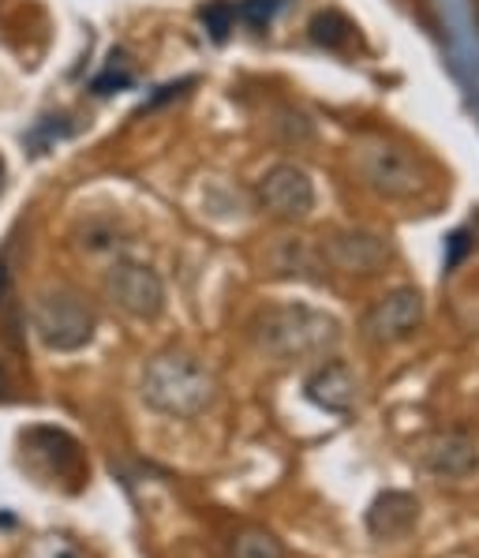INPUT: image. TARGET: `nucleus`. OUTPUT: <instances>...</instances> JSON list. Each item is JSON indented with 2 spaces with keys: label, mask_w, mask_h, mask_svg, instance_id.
<instances>
[{
  "label": "nucleus",
  "mask_w": 479,
  "mask_h": 558,
  "mask_svg": "<svg viewBox=\"0 0 479 558\" xmlns=\"http://www.w3.org/2000/svg\"><path fill=\"white\" fill-rule=\"evenodd\" d=\"M337 338H341L337 319L307 304H273L267 312L255 315L251 323L255 349L273 360L322 356L327 349L337 345Z\"/></svg>",
  "instance_id": "1"
},
{
  "label": "nucleus",
  "mask_w": 479,
  "mask_h": 558,
  "mask_svg": "<svg viewBox=\"0 0 479 558\" xmlns=\"http://www.w3.org/2000/svg\"><path fill=\"white\" fill-rule=\"evenodd\" d=\"M218 398V379L207 364L187 353H161L143 372V401L173 420L202 416Z\"/></svg>",
  "instance_id": "2"
},
{
  "label": "nucleus",
  "mask_w": 479,
  "mask_h": 558,
  "mask_svg": "<svg viewBox=\"0 0 479 558\" xmlns=\"http://www.w3.org/2000/svg\"><path fill=\"white\" fill-rule=\"evenodd\" d=\"M30 323L49 353H79V349L90 345L94 330H98L94 307L72 289H46L34 300Z\"/></svg>",
  "instance_id": "3"
},
{
  "label": "nucleus",
  "mask_w": 479,
  "mask_h": 558,
  "mask_svg": "<svg viewBox=\"0 0 479 558\" xmlns=\"http://www.w3.org/2000/svg\"><path fill=\"white\" fill-rule=\"evenodd\" d=\"M109 300L127 312L132 319H158L161 307H165V281L158 278V270H150L147 263H132V259H120L113 263L106 278Z\"/></svg>",
  "instance_id": "4"
},
{
  "label": "nucleus",
  "mask_w": 479,
  "mask_h": 558,
  "mask_svg": "<svg viewBox=\"0 0 479 558\" xmlns=\"http://www.w3.org/2000/svg\"><path fill=\"white\" fill-rule=\"evenodd\" d=\"M359 173L386 199H408L423 187V169L416 166L413 154L393 143H367L359 150Z\"/></svg>",
  "instance_id": "5"
},
{
  "label": "nucleus",
  "mask_w": 479,
  "mask_h": 558,
  "mask_svg": "<svg viewBox=\"0 0 479 558\" xmlns=\"http://www.w3.org/2000/svg\"><path fill=\"white\" fill-rule=\"evenodd\" d=\"M259 203L267 206L273 218L299 221V218H307V214H311V206H315V184L299 166L281 161V166H273V169L262 173Z\"/></svg>",
  "instance_id": "6"
},
{
  "label": "nucleus",
  "mask_w": 479,
  "mask_h": 558,
  "mask_svg": "<svg viewBox=\"0 0 479 558\" xmlns=\"http://www.w3.org/2000/svg\"><path fill=\"white\" fill-rule=\"evenodd\" d=\"M419 319H423V300H419L416 289H393L390 296H382L367 312L364 338L374 341V345H393V341L413 338Z\"/></svg>",
  "instance_id": "7"
},
{
  "label": "nucleus",
  "mask_w": 479,
  "mask_h": 558,
  "mask_svg": "<svg viewBox=\"0 0 479 558\" xmlns=\"http://www.w3.org/2000/svg\"><path fill=\"white\" fill-rule=\"evenodd\" d=\"M322 255L348 274H374L382 263L390 259V247L382 236L367 233V229H345V233H333L322 247Z\"/></svg>",
  "instance_id": "8"
},
{
  "label": "nucleus",
  "mask_w": 479,
  "mask_h": 558,
  "mask_svg": "<svg viewBox=\"0 0 479 558\" xmlns=\"http://www.w3.org/2000/svg\"><path fill=\"white\" fill-rule=\"evenodd\" d=\"M304 393L311 405H319L322 412H333V416H345L348 409L356 405L359 383L353 375V367L345 360H330V364L315 367L304 383Z\"/></svg>",
  "instance_id": "9"
},
{
  "label": "nucleus",
  "mask_w": 479,
  "mask_h": 558,
  "mask_svg": "<svg viewBox=\"0 0 479 558\" xmlns=\"http://www.w3.org/2000/svg\"><path fill=\"white\" fill-rule=\"evenodd\" d=\"M23 446L30 450V458H46L49 476L60 480L83 476V453L72 435L57 432V427H34V432L23 435Z\"/></svg>",
  "instance_id": "10"
},
{
  "label": "nucleus",
  "mask_w": 479,
  "mask_h": 558,
  "mask_svg": "<svg viewBox=\"0 0 479 558\" xmlns=\"http://www.w3.org/2000/svg\"><path fill=\"white\" fill-rule=\"evenodd\" d=\"M423 465L442 480H465L479 469V446L460 432L434 435L423 446Z\"/></svg>",
  "instance_id": "11"
},
{
  "label": "nucleus",
  "mask_w": 479,
  "mask_h": 558,
  "mask_svg": "<svg viewBox=\"0 0 479 558\" xmlns=\"http://www.w3.org/2000/svg\"><path fill=\"white\" fill-rule=\"evenodd\" d=\"M419 521V502L408 492H382L367 506V532L374 539H405Z\"/></svg>",
  "instance_id": "12"
},
{
  "label": "nucleus",
  "mask_w": 479,
  "mask_h": 558,
  "mask_svg": "<svg viewBox=\"0 0 479 558\" xmlns=\"http://www.w3.org/2000/svg\"><path fill=\"white\" fill-rule=\"evenodd\" d=\"M273 270L285 274V278H311V270L319 266V255L307 240H281L270 255Z\"/></svg>",
  "instance_id": "13"
},
{
  "label": "nucleus",
  "mask_w": 479,
  "mask_h": 558,
  "mask_svg": "<svg viewBox=\"0 0 479 558\" xmlns=\"http://www.w3.org/2000/svg\"><path fill=\"white\" fill-rule=\"evenodd\" d=\"M233 558H285V547L267 529H247L233 539Z\"/></svg>",
  "instance_id": "14"
},
{
  "label": "nucleus",
  "mask_w": 479,
  "mask_h": 558,
  "mask_svg": "<svg viewBox=\"0 0 479 558\" xmlns=\"http://www.w3.org/2000/svg\"><path fill=\"white\" fill-rule=\"evenodd\" d=\"M127 87L132 83V68H127V60L124 57H113V64L106 68V75H98V83H94V90L98 94H109V87Z\"/></svg>",
  "instance_id": "15"
},
{
  "label": "nucleus",
  "mask_w": 479,
  "mask_h": 558,
  "mask_svg": "<svg viewBox=\"0 0 479 558\" xmlns=\"http://www.w3.org/2000/svg\"><path fill=\"white\" fill-rule=\"evenodd\" d=\"M8 390H12V375H8V367L0 364V401L8 398Z\"/></svg>",
  "instance_id": "16"
},
{
  "label": "nucleus",
  "mask_w": 479,
  "mask_h": 558,
  "mask_svg": "<svg viewBox=\"0 0 479 558\" xmlns=\"http://www.w3.org/2000/svg\"><path fill=\"white\" fill-rule=\"evenodd\" d=\"M0 184H4V158H0Z\"/></svg>",
  "instance_id": "17"
}]
</instances>
